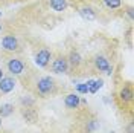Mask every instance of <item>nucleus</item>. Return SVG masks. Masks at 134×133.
<instances>
[{
  "label": "nucleus",
  "mask_w": 134,
  "mask_h": 133,
  "mask_svg": "<svg viewBox=\"0 0 134 133\" xmlns=\"http://www.w3.org/2000/svg\"><path fill=\"white\" fill-rule=\"evenodd\" d=\"M126 133H134V124L133 122L128 124V127H126Z\"/></svg>",
  "instance_id": "17"
},
{
  "label": "nucleus",
  "mask_w": 134,
  "mask_h": 133,
  "mask_svg": "<svg viewBox=\"0 0 134 133\" xmlns=\"http://www.w3.org/2000/svg\"><path fill=\"white\" fill-rule=\"evenodd\" d=\"M67 63H69V67L78 69V67L82 64V57L79 55L78 50H70V54H69V57H67Z\"/></svg>",
  "instance_id": "8"
},
{
  "label": "nucleus",
  "mask_w": 134,
  "mask_h": 133,
  "mask_svg": "<svg viewBox=\"0 0 134 133\" xmlns=\"http://www.w3.org/2000/svg\"><path fill=\"white\" fill-rule=\"evenodd\" d=\"M93 66L98 72H105L107 75H111L113 74V67L110 66V61L104 55H96L93 58Z\"/></svg>",
  "instance_id": "5"
},
{
  "label": "nucleus",
  "mask_w": 134,
  "mask_h": 133,
  "mask_svg": "<svg viewBox=\"0 0 134 133\" xmlns=\"http://www.w3.org/2000/svg\"><path fill=\"white\" fill-rule=\"evenodd\" d=\"M0 125H2V118H0Z\"/></svg>",
  "instance_id": "20"
},
{
  "label": "nucleus",
  "mask_w": 134,
  "mask_h": 133,
  "mask_svg": "<svg viewBox=\"0 0 134 133\" xmlns=\"http://www.w3.org/2000/svg\"><path fill=\"white\" fill-rule=\"evenodd\" d=\"M79 14H81L84 18H87V20H93V18L96 17L94 11H93L90 6H87V5H84V6H81V8H79Z\"/></svg>",
  "instance_id": "13"
},
{
  "label": "nucleus",
  "mask_w": 134,
  "mask_h": 133,
  "mask_svg": "<svg viewBox=\"0 0 134 133\" xmlns=\"http://www.w3.org/2000/svg\"><path fill=\"white\" fill-rule=\"evenodd\" d=\"M81 103V98L76 95V93H69L64 96V104L67 109H76Z\"/></svg>",
  "instance_id": "10"
},
{
  "label": "nucleus",
  "mask_w": 134,
  "mask_h": 133,
  "mask_svg": "<svg viewBox=\"0 0 134 133\" xmlns=\"http://www.w3.org/2000/svg\"><path fill=\"white\" fill-rule=\"evenodd\" d=\"M2 78H3V70L0 69V80H2Z\"/></svg>",
  "instance_id": "18"
},
{
  "label": "nucleus",
  "mask_w": 134,
  "mask_h": 133,
  "mask_svg": "<svg viewBox=\"0 0 134 133\" xmlns=\"http://www.w3.org/2000/svg\"><path fill=\"white\" fill-rule=\"evenodd\" d=\"M102 3L110 9H117L122 6V0H102Z\"/></svg>",
  "instance_id": "15"
},
{
  "label": "nucleus",
  "mask_w": 134,
  "mask_h": 133,
  "mask_svg": "<svg viewBox=\"0 0 134 133\" xmlns=\"http://www.w3.org/2000/svg\"><path fill=\"white\" fill-rule=\"evenodd\" d=\"M2 49L5 52H18L20 50V43H18L15 35H12V34L5 35L3 40H2Z\"/></svg>",
  "instance_id": "4"
},
{
  "label": "nucleus",
  "mask_w": 134,
  "mask_h": 133,
  "mask_svg": "<svg viewBox=\"0 0 134 133\" xmlns=\"http://www.w3.org/2000/svg\"><path fill=\"white\" fill-rule=\"evenodd\" d=\"M76 90L79 92V93H88V87H87V84L85 83L76 84Z\"/></svg>",
  "instance_id": "16"
},
{
  "label": "nucleus",
  "mask_w": 134,
  "mask_h": 133,
  "mask_svg": "<svg viewBox=\"0 0 134 133\" xmlns=\"http://www.w3.org/2000/svg\"><path fill=\"white\" fill-rule=\"evenodd\" d=\"M12 112H14V106L12 104H2L0 106V118L9 116Z\"/></svg>",
  "instance_id": "14"
},
{
  "label": "nucleus",
  "mask_w": 134,
  "mask_h": 133,
  "mask_svg": "<svg viewBox=\"0 0 134 133\" xmlns=\"http://www.w3.org/2000/svg\"><path fill=\"white\" fill-rule=\"evenodd\" d=\"M85 84H87V87H88V92H90V93H96V92L104 86V81H102V80H88Z\"/></svg>",
  "instance_id": "12"
},
{
  "label": "nucleus",
  "mask_w": 134,
  "mask_h": 133,
  "mask_svg": "<svg viewBox=\"0 0 134 133\" xmlns=\"http://www.w3.org/2000/svg\"><path fill=\"white\" fill-rule=\"evenodd\" d=\"M58 92V86H57V81L49 76V75H44V76H40L37 80V83L34 86V93L37 96H41V98H47V96H52Z\"/></svg>",
  "instance_id": "1"
},
{
  "label": "nucleus",
  "mask_w": 134,
  "mask_h": 133,
  "mask_svg": "<svg viewBox=\"0 0 134 133\" xmlns=\"http://www.w3.org/2000/svg\"><path fill=\"white\" fill-rule=\"evenodd\" d=\"M0 16H2V12H0Z\"/></svg>",
  "instance_id": "21"
},
{
  "label": "nucleus",
  "mask_w": 134,
  "mask_h": 133,
  "mask_svg": "<svg viewBox=\"0 0 134 133\" xmlns=\"http://www.w3.org/2000/svg\"><path fill=\"white\" fill-rule=\"evenodd\" d=\"M0 32H2V23H0Z\"/></svg>",
  "instance_id": "19"
},
{
  "label": "nucleus",
  "mask_w": 134,
  "mask_h": 133,
  "mask_svg": "<svg viewBox=\"0 0 134 133\" xmlns=\"http://www.w3.org/2000/svg\"><path fill=\"white\" fill-rule=\"evenodd\" d=\"M119 98H120V101H124V104L133 101V87H131L130 83H126L125 86L122 87V90L119 92Z\"/></svg>",
  "instance_id": "9"
},
{
  "label": "nucleus",
  "mask_w": 134,
  "mask_h": 133,
  "mask_svg": "<svg viewBox=\"0 0 134 133\" xmlns=\"http://www.w3.org/2000/svg\"><path fill=\"white\" fill-rule=\"evenodd\" d=\"M50 60H52V52L47 48H41L35 54V63L38 67H47Z\"/></svg>",
  "instance_id": "6"
},
{
  "label": "nucleus",
  "mask_w": 134,
  "mask_h": 133,
  "mask_svg": "<svg viewBox=\"0 0 134 133\" xmlns=\"http://www.w3.org/2000/svg\"><path fill=\"white\" fill-rule=\"evenodd\" d=\"M6 67H8L9 74L15 75V76H20V75L25 72L26 64H25V61H23L21 58L12 57V58H9V60H8V63H6Z\"/></svg>",
  "instance_id": "3"
},
{
  "label": "nucleus",
  "mask_w": 134,
  "mask_h": 133,
  "mask_svg": "<svg viewBox=\"0 0 134 133\" xmlns=\"http://www.w3.org/2000/svg\"><path fill=\"white\" fill-rule=\"evenodd\" d=\"M50 70L53 74H67L69 70V63H67V57L63 54H57L55 58L52 60L50 64Z\"/></svg>",
  "instance_id": "2"
},
{
  "label": "nucleus",
  "mask_w": 134,
  "mask_h": 133,
  "mask_svg": "<svg viewBox=\"0 0 134 133\" xmlns=\"http://www.w3.org/2000/svg\"><path fill=\"white\" fill-rule=\"evenodd\" d=\"M15 87V80L12 76H3L0 80V93H9Z\"/></svg>",
  "instance_id": "7"
},
{
  "label": "nucleus",
  "mask_w": 134,
  "mask_h": 133,
  "mask_svg": "<svg viewBox=\"0 0 134 133\" xmlns=\"http://www.w3.org/2000/svg\"><path fill=\"white\" fill-rule=\"evenodd\" d=\"M49 3L50 8L53 11H57V12H63L69 6V0H49Z\"/></svg>",
  "instance_id": "11"
}]
</instances>
